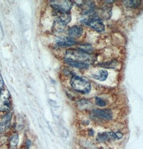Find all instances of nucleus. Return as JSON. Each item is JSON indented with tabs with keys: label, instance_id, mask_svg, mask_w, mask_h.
Wrapping results in <instances>:
<instances>
[{
	"label": "nucleus",
	"instance_id": "nucleus-1",
	"mask_svg": "<svg viewBox=\"0 0 143 149\" xmlns=\"http://www.w3.org/2000/svg\"><path fill=\"white\" fill-rule=\"evenodd\" d=\"M65 59L87 64L93 62V59L89 54L84 52L78 49L67 50L65 52Z\"/></svg>",
	"mask_w": 143,
	"mask_h": 149
},
{
	"label": "nucleus",
	"instance_id": "nucleus-2",
	"mask_svg": "<svg viewBox=\"0 0 143 149\" xmlns=\"http://www.w3.org/2000/svg\"><path fill=\"white\" fill-rule=\"evenodd\" d=\"M72 88L82 94H88L91 90V85L88 80L78 75H73L70 80Z\"/></svg>",
	"mask_w": 143,
	"mask_h": 149
},
{
	"label": "nucleus",
	"instance_id": "nucleus-3",
	"mask_svg": "<svg viewBox=\"0 0 143 149\" xmlns=\"http://www.w3.org/2000/svg\"><path fill=\"white\" fill-rule=\"evenodd\" d=\"M50 2L51 6L53 8L54 10L62 14L69 13L73 7V3L72 1L54 0L50 1Z\"/></svg>",
	"mask_w": 143,
	"mask_h": 149
},
{
	"label": "nucleus",
	"instance_id": "nucleus-4",
	"mask_svg": "<svg viewBox=\"0 0 143 149\" xmlns=\"http://www.w3.org/2000/svg\"><path fill=\"white\" fill-rule=\"evenodd\" d=\"M81 22L98 32H102L105 29V26L102 20L96 16H91L87 18L82 19Z\"/></svg>",
	"mask_w": 143,
	"mask_h": 149
},
{
	"label": "nucleus",
	"instance_id": "nucleus-5",
	"mask_svg": "<svg viewBox=\"0 0 143 149\" xmlns=\"http://www.w3.org/2000/svg\"><path fill=\"white\" fill-rule=\"evenodd\" d=\"M72 16L70 13L63 14L54 20L53 30L56 32H62L65 27L71 21Z\"/></svg>",
	"mask_w": 143,
	"mask_h": 149
},
{
	"label": "nucleus",
	"instance_id": "nucleus-6",
	"mask_svg": "<svg viewBox=\"0 0 143 149\" xmlns=\"http://www.w3.org/2000/svg\"><path fill=\"white\" fill-rule=\"evenodd\" d=\"M11 107V97L7 89H4L0 93V111H8Z\"/></svg>",
	"mask_w": 143,
	"mask_h": 149
},
{
	"label": "nucleus",
	"instance_id": "nucleus-7",
	"mask_svg": "<svg viewBox=\"0 0 143 149\" xmlns=\"http://www.w3.org/2000/svg\"><path fill=\"white\" fill-rule=\"evenodd\" d=\"M83 33V29L81 26L75 25L68 30V36L70 38L75 40L79 38L82 35Z\"/></svg>",
	"mask_w": 143,
	"mask_h": 149
},
{
	"label": "nucleus",
	"instance_id": "nucleus-8",
	"mask_svg": "<svg viewBox=\"0 0 143 149\" xmlns=\"http://www.w3.org/2000/svg\"><path fill=\"white\" fill-rule=\"evenodd\" d=\"M93 113L97 117L106 120H110L113 117V113L109 109H95Z\"/></svg>",
	"mask_w": 143,
	"mask_h": 149
},
{
	"label": "nucleus",
	"instance_id": "nucleus-9",
	"mask_svg": "<svg viewBox=\"0 0 143 149\" xmlns=\"http://www.w3.org/2000/svg\"><path fill=\"white\" fill-rule=\"evenodd\" d=\"M57 46L65 47L71 46L76 44V42L74 39H71L69 37H58L55 40Z\"/></svg>",
	"mask_w": 143,
	"mask_h": 149
},
{
	"label": "nucleus",
	"instance_id": "nucleus-10",
	"mask_svg": "<svg viewBox=\"0 0 143 149\" xmlns=\"http://www.w3.org/2000/svg\"><path fill=\"white\" fill-rule=\"evenodd\" d=\"M11 113H8L2 118L0 122V132H5L9 128L11 124Z\"/></svg>",
	"mask_w": 143,
	"mask_h": 149
},
{
	"label": "nucleus",
	"instance_id": "nucleus-11",
	"mask_svg": "<svg viewBox=\"0 0 143 149\" xmlns=\"http://www.w3.org/2000/svg\"><path fill=\"white\" fill-rule=\"evenodd\" d=\"M85 2L79 5V7L82 9L83 14L85 15L92 14L95 8L94 4L91 1H85Z\"/></svg>",
	"mask_w": 143,
	"mask_h": 149
},
{
	"label": "nucleus",
	"instance_id": "nucleus-12",
	"mask_svg": "<svg viewBox=\"0 0 143 149\" xmlns=\"http://www.w3.org/2000/svg\"><path fill=\"white\" fill-rule=\"evenodd\" d=\"M65 63L68 64L70 66L78 68L79 70H85L89 68V64L84 63L69 61V60H66V59H65Z\"/></svg>",
	"mask_w": 143,
	"mask_h": 149
},
{
	"label": "nucleus",
	"instance_id": "nucleus-13",
	"mask_svg": "<svg viewBox=\"0 0 143 149\" xmlns=\"http://www.w3.org/2000/svg\"><path fill=\"white\" fill-rule=\"evenodd\" d=\"M108 73L105 70H99L96 73L92 74V77L100 81H104L108 78Z\"/></svg>",
	"mask_w": 143,
	"mask_h": 149
},
{
	"label": "nucleus",
	"instance_id": "nucleus-14",
	"mask_svg": "<svg viewBox=\"0 0 143 149\" xmlns=\"http://www.w3.org/2000/svg\"><path fill=\"white\" fill-rule=\"evenodd\" d=\"M116 138V135L113 132H104L98 135V139L100 141H108L114 140Z\"/></svg>",
	"mask_w": 143,
	"mask_h": 149
},
{
	"label": "nucleus",
	"instance_id": "nucleus-15",
	"mask_svg": "<svg viewBox=\"0 0 143 149\" xmlns=\"http://www.w3.org/2000/svg\"><path fill=\"white\" fill-rule=\"evenodd\" d=\"M123 4L125 7L131 8H137L140 6L142 4L141 1H124Z\"/></svg>",
	"mask_w": 143,
	"mask_h": 149
},
{
	"label": "nucleus",
	"instance_id": "nucleus-16",
	"mask_svg": "<svg viewBox=\"0 0 143 149\" xmlns=\"http://www.w3.org/2000/svg\"><path fill=\"white\" fill-rule=\"evenodd\" d=\"M111 6H106L104 7V8L102 9L101 11V16L102 17L108 19L111 17Z\"/></svg>",
	"mask_w": 143,
	"mask_h": 149
},
{
	"label": "nucleus",
	"instance_id": "nucleus-17",
	"mask_svg": "<svg viewBox=\"0 0 143 149\" xmlns=\"http://www.w3.org/2000/svg\"><path fill=\"white\" fill-rule=\"evenodd\" d=\"M77 49L79 50L82 51V52L85 53H92L93 52V48L92 46L88 44H80L78 47Z\"/></svg>",
	"mask_w": 143,
	"mask_h": 149
},
{
	"label": "nucleus",
	"instance_id": "nucleus-18",
	"mask_svg": "<svg viewBox=\"0 0 143 149\" xmlns=\"http://www.w3.org/2000/svg\"><path fill=\"white\" fill-rule=\"evenodd\" d=\"M118 62L116 61H112L107 62V63H100L99 64V66L104 68H114Z\"/></svg>",
	"mask_w": 143,
	"mask_h": 149
},
{
	"label": "nucleus",
	"instance_id": "nucleus-19",
	"mask_svg": "<svg viewBox=\"0 0 143 149\" xmlns=\"http://www.w3.org/2000/svg\"><path fill=\"white\" fill-rule=\"evenodd\" d=\"M19 142V137L17 134H14L12 136L10 139V146L12 147H15L17 146Z\"/></svg>",
	"mask_w": 143,
	"mask_h": 149
},
{
	"label": "nucleus",
	"instance_id": "nucleus-20",
	"mask_svg": "<svg viewBox=\"0 0 143 149\" xmlns=\"http://www.w3.org/2000/svg\"><path fill=\"white\" fill-rule=\"evenodd\" d=\"M96 103H97L98 106L101 107H105L107 104L106 102L104 99H102V98L99 97H96Z\"/></svg>",
	"mask_w": 143,
	"mask_h": 149
},
{
	"label": "nucleus",
	"instance_id": "nucleus-21",
	"mask_svg": "<svg viewBox=\"0 0 143 149\" xmlns=\"http://www.w3.org/2000/svg\"><path fill=\"white\" fill-rule=\"evenodd\" d=\"M115 135L116 136V138H118V139H120L123 137V134H121V132H117V133L115 134Z\"/></svg>",
	"mask_w": 143,
	"mask_h": 149
},
{
	"label": "nucleus",
	"instance_id": "nucleus-22",
	"mask_svg": "<svg viewBox=\"0 0 143 149\" xmlns=\"http://www.w3.org/2000/svg\"><path fill=\"white\" fill-rule=\"evenodd\" d=\"M4 83L3 81V79L2 78V77L0 74V87H2V86L3 85Z\"/></svg>",
	"mask_w": 143,
	"mask_h": 149
}]
</instances>
